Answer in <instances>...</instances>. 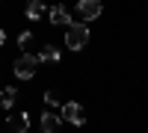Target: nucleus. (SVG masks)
I'll list each match as a JSON object with an SVG mask.
<instances>
[{
  "label": "nucleus",
  "mask_w": 148,
  "mask_h": 133,
  "mask_svg": "<svg viewBox=\"0 0 148 133\" xmlns=\"http://www.w3.org/2000/svg\"><path fill=\"white\" fill-rule=\"evenodd\" d=\"M59 115H62V121H68V124H74V127H83V124H86V110H83V106H80L77 101H68V104H62Z\"/></svg>",
  "instance_id": "obj_3"
},
{
  "label": "nucleus",
  "mask_w": 148,
  "mask_h": 133,
  "mask_svg": "<svg viewBox=\"0 0 148 133\" xmlns=\"http://www.w3.org/2000/svg\"><path fill=\"white\" fill-rule=\"evenodd\" d=\"M47 18H51V24H74V18H71V12L65 9V6H53V9H47Z\"/></svg>",
  "instance_id": "obj_7"
},
{
  "label": "nucleus",
  "mask_w": 148,
  "mask_h": 133,
  "mask_svg": "<svg viewBox=\"0 0 148 133\" xmlns=\"http://www.w3.org/2000/svg\"><path fill=\"white\" fill-rule=\"evenodd\" d=\"M18 44H21V47H30V44H33V33H21V35H18Z\"/></svg>",
  "instance_id": "obj_12"
},
{
  "label": "nucleus",
  "mask_w": 148,
  "mask_h": 133,
  "mask_svg": "<svg viewBox=\"0 0 148 133\" xmlns=\"http://www.w3.org/2000/svg\"><path fill=\"white\" fill-rule=\"evenodd\" d=\"M0 44H6V33H3V27H0Z\"/></svg>",
  "instance_id": "obj_13"
},
{
  "label": "nucleus",
  "mask_w": 148,
  "mask_h": 133,
  "mask_svg": "<svg viewBox=\"0 0 148 133\" xmlns=\"http://www.w3.org/2000/svg\"><path fill=\"white\" fill-rule=\"evenodd\" d=\"M59 127H62V115L53 113V110H47L42 115V133H59Z\"/></svg>",
  "instance_id": "obj_6"
},
{
  "label": "nucleus",
  "mask_w": 148,
  "mask_h": 133,
  "mask_svg": "<svg viewBox=\"0 0 148 133\" xmlns=\"http://www.w3.org/2000/svg\"><path fill=\"white\" fill-rule=\"evenodd\" d=\"M45 12H47V6L42 3V0H33V3L27 6V18H30V21H39Z\"/></svg>",
  "instance_id": "obj_9"
},
{
  "label": "nucleus",
  "mask_w": 148,
  "mask_h": 133,
  "mask_svg": "<svg viewBox=\"0 0 148 133\" xmlns=\"http://www.w3.org/2000/svg\"><path fill=\"white\" fill-rule=\"evenodd\" d=\"M77 15H80L83 21L101 18V3H98V0H80V3H77Z\"/></svg>",
  "instance_id": "obj_4"
},
{
  "label": "nucleus",
  "mask_w": 148,
  "mask_h": 133,
  "mask_svg": "<svg viewBox=\"0 0 148 133\" xmlns=\"http://www.w3.org/2000/svg\"><path fill=\"white\" fill-rule=\"evenodd\" d=\"M39 59H42V62H59V50H56V47L53 44H47V47H42V50H39Z\"/></svg>",
  "instance_id": "obj_10"
},
{
  "label": "nucleus",
  "mask_w": 148,
  "mask_h": 133,
  "mask_svg": "<svg viewBox=\"0 0 148 133\" xmlns=\"http://www.w3.org/2000/svg\"><path fill=\"white\" fill-rule=\"evenodd\" d=\"M6 124H9L12 133H27V130H30V115H27V113H12V115L6 118Z\"/></svg>",
  "instance_id": "obj_5"
},
{
  "label": "nucleus",
  "mask_w": 148,
  "mask_h": 133,
  "mask_svg": "<svg viewBox=\"0 0 148 133\" xmlns=\"http://www.w3.org/2000/svg\"><path fill=\"white\" fill-rule=\"evenodd\" d=\"M86 42H89V27L86 24H71L65 33V47L80 50V47H86Z\"/></svg>",
  "instance_id": "obj_2"
},
{
  "label": "nucleus",
  "mask_w": 148,
  "mask_h": 133,
  "mask_svg": "<svg viewBox=\"0 0 148 133\" xmlns=\"http://www.w3.org/2000/svg\"><path fill=\"white\" fill-rule=\"evenodd\" d=\"M45 104L47 106H53V110H56V106H59V95L51 89V92H45ZM59 110H62V106H59Z\"/></svg>",
  "instance_id": "obj_11"
},
{
  "label": "nucleus",
  "mask_w": 148,
  "mask_h": 133,
  "mask_svg": "<svg viewBox=\"0 0 148 133\" xmlns=\"http://www.w3.org/2000/svg\"><path fill=\"white\" fill-rule=\"evenodd\" d=\"M36 62H39V56H33V53H21L15 62H12L15 77H18V80H33V74H36Z\"/></svg>",
  "instance_id": "obj_1"
},
{
  "label": "nucleus",
  "mask_w": 148,
  "mask_h": 133,
  "mask_svg": "<svg viewBox=\"0 0 148 133\" xmlns=\"http://www.w3.org/2000/svg\"><path fill=\"white\" fill-rule=\"evenodd\" d=\"M15 98H18V89H15V86H6L3 92H0V106H3V110H9V106L15 104Z\"/></svg>",
  "instance_id": "obj_8"
}]
</instances>
